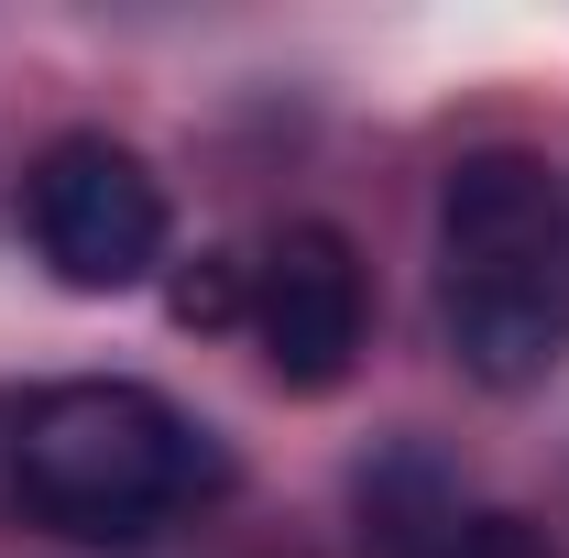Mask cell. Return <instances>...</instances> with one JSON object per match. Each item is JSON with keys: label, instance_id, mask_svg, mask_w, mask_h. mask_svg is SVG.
Segmentation results:
<instances>
[{"label": "cell", "instance_id": "obj_1", "mask_svg": "<svg viewBox=\"0 0 569 558\" xmlns=\"http://www.w3.org/2000/svg\"><path fill=\"white\" fill-rule=\"evenodd\" d=\"M230 482V449L153 383H33L0 406V515L77 537V548H142L187 504Z\"/></svg>", "mask_w": 569, "mask_h": 558}, {"label": "cell", "instance_id": "obj_6", "mask_svg": "<svg viewBox=\"0 0 569 558\" xmlns=\"http://www.w3.org/2000/svg\"><path fill=\"white\" fill-rule=\"evenodd\" d=\"M176 329H230V318H252V263H230V252H209L198 275H176Z\"/></svg>", "mask_w": 569, "mask_h": 558}, {"label": "cell", "instance_id": "obj_3", "mask_svg": "<svg viewBox=\"0 0 569 558\" xmlns=\"http://www.w3.org/2000/svg\"><path fill=\"white\" fill-rule=\"evenodd\" d=\"M22 241L44 252V275L67 296H132L164 263V187L132 142L67 132L22 176Z\"/></svg>", "mask_w": 569, "mask_h": 558}, {"label": "cell", "instance_id": "obj_4", "mask_svg": "<svg viewBox=\"0 0 569 558\" xmlns=\"http://www.w3.org/2000/svg\"><path fill=\"white\" fill-rule=\"evenodd\" d=\"M361 329H372V285H361V252L329 230V219H296L263 241L252 263V340H263V372L284 395H329L361 361Z\"/></svg>", "mask_w": 569, "mask_h": 558}, {"label": "cell", "instance_id": "obj_2", "mask_svg": "<svg viewBox=\"0 0 569 558\" xmlns=\"http://www.w3.org/2000/svg\"><path fill=\"white\" fill-rule=\"evenodd\" d=\"M438 318L471 383L526 395L569 361V252H559V187L537 153L482 142L438 187Z\"/></svg>", "mask_w": 569, "mask_h": 558}, {"label": "cell", "instance_id": "obj_5", "mask_svg": "<svg viewBox=\"0 0 569 558\" xmlns=\"http://www.w3.org/2000/svg\"><path fill=\"white\" fill-rule=\"evenodd\" d=\"M406 537V558H569L548 526H526V515H503V504H482V515H427V526H395Z\"/></svg>", "mask_w": 569, "mask_h": 558}]
</instances>
